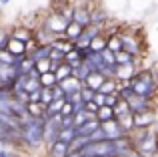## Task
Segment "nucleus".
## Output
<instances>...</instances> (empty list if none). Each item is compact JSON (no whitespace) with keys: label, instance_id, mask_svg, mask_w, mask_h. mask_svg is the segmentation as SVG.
<instances>
[{"label":"nucleus","instance_id":"bb28decb","mask_svg":"<svg viewBox=\"0 0 158 157\" xmlns=\"http://www.w3.org/2000/svg\"><path fill=\"white\" fill-rule=\"evenodd\" d=\"M104 48H106V36L104 34L96 36V38L90 43V51H92V52H102Z\"/></svg>","mask_w":158,"mask_h":157},{"label":"nucleus","instance_id":"f257e3e1","mask_svg":"<svg viewBox=\"0 0 158 157\" xmlns=\"http://www.w3.org/2000/svg\"><path fill=\"white\" fill-rule=\"evenodd\" d=\"M18 133H20V145L38 149L44 145V121L42 119H32L26 117L24 121L18 123Z\"/></svg>","mask_w":158,"mask_h":157},{"label":"nucleus","instance_id":"9b49d317","mask_svg":"<svg viewBox=\"0 0 158 157\" xmlns=\"http://www.w3.org/2000/svg\"><path fill=\"white\" fill-rule=\"evenodd\" d=\"M100 34H102L100 28H96V26H86L84 30L80 32V36H78V40L74 44H76V47H90V43H92L96 36H100Z\"/></svg>","mask_w":158,"mask_h":157},{"label":"nucleus","instance_id":"79ce46f5","mask_svg":"<svg viewBox=\"0 0 158 157\" xmlns=\"http://www.w3.org/2000/svg\"><path fill=\"white\" fill-rule=\"evenodd\" d=\"M84 111H88V113H92V115H96V111H98V107L94 105L92 101L90 103H84Z\"/></svg>","mask_w":158,"mask_h":157},{"label":"nucleus","instance_id":"6ab92c4d","mask_svg":"<svg viewBox=\"0 0 158 157\" xmlns=\"http://www.w3.org/2000/svg\"><path fill=\"white\" fill-rule=\"evenodd\" d=\"M0 157H22V151H20V147L12 145V143L0 141Z\"/></svg>","mask_w":158,"mask_h":157},{"label":"nucleus","instance_id":"f03ea898","mask_svg":"<svg viewBox=\"0 0 158 157\" xmlns=\"http://www.w3.org/2000/svg\"><path fill=\"white\" fill-rule=\"evenodd\" d=\"M130 89L134 95L138 97H144V99H154L156 93H158V77L154 75L152 69H142L138 71L130 81Z\"/></svg>","mask_w":158,"mask_h":157},{"label":"nucleus","instance_id":"4c0bfd02","mask_svg":"<svg viewBox=\"0 0 158 157\" xmlns=\"http://www.w3.org/2000/svg\"><path fill=\"white\" fill-rule=\"evenodd\" d=\"M92 103L98 107V109H100V107H104V105H106V95H102V93H94Z\"/></svg>","mask_w":158,"mask_h":157},{"label":"nucleus","instance_id":"423d86ee","mask_svg":"<svg viewBox=\"0 0 158 157\" xmlns=\"http://www.w3.org/2000/svg\"><path fill=\"white\" fill-rule=\"evenodd\" d=\"M158 117H156V109L152 111H146V113H136L132 115V127L134 131H146V129H152L156 125Z\"/></svg>","mask_w":158,"mask_h":157},{"label":"nucleus","instance_id":"5701e85b","mask_svg":"<svg viewBox=\"0 0 158 157\" xmlns=\"http://www.w3.org/2000/svg\"><path fill=\"white\" fill-rule=\"evenodd\" d=\"M112 119H116V117H114V111H112L110 107H100V109L96 111V121L98 123H108V121H112Z\"/></svg>","mask_w":158,"mask_h":157},{"label":"nucleus","instance_id":"ddd939ff","mask_svg":"<svg viewBox=\"0 0 158 157\" xmlns=\"http://www.w3.org/2000/svg\"><path fill=\"white\" fill-rule=\"evenodd\" d=\"M6 52L14 61H18V59H22V56H26V44L20 43V40L10 38V40H8V47H6Z\"/></svg>","mask_w":158,"mask_h":157},{"label":"nucleus","instance_id":"ea45409f","mask_svg":"<svg viewBox=\"0 0 158 157\" xmlns=\"http://www.w3.org/2000/svg\"><path fill=\"white\" fill-rule=\"evenodd\" d=\"M60 127H62V131H64V129H72V127H74L72 117H60Z\"/></svg>","mask_w":158,"mask_h":157},{"label":"nucleus","instance_id":"e433bc0d","mask_svg":"<svg viewBox=\"0 0 158 157\" xmlns=\"http://www.w3.org/2000/svg\"><path fill=\"white\" fill-rule=\"evenodd\" d=\"M50 93H52V99H54V101H66L64 91H62L58 85H56V87H52V89H50Z\"/></svg>","mask_w":158,"mask_h":157},{"label":"nucleus","instance_id":"de8ad7c7","mask_svg":"<svg viewBox=\"0 0 158 157\" xmlns=\"http://www.w3.org/2000/svg\"><path fill=\"white\" fill-rule=\"evenodd\" d=\"M0 4H10V0H0Z\"/></svg>","mask_w":158,"mask_h":157},{"label":"nucleus","instance_id":"f3484780","mask_svg":"<svg viewBox=\"0 0 158 157\" xmlns=\"http://www.w3.org/2000/svg\"><path fill=\"white\" fill-rule=\"evenodd\" d=\"M104 81H106V77L102 75V73H90L88 78H86V81L82 83V85H84V87H88V89H92L94 93H98Z\"/></svg>","mask_w":158,"mask_h":157},{"label":"nucleus","instance_id":"aec40b11","mask_svg":"<svg viewBox=\"0 0 158 157\" xmlns=\"http://www.w3.org/2000/svg\"><path fill=\"white\" fill-rule=\"evenodd\" d=\"M38 85H40V89H52V87L58 85V78L52 71L44 73V75H38Z\"/></svg>","mask_w":158,"mask_h":157},{"label":"nucleus","instance_id":"c756f323","mask_svg":"<svg viewBox=\"0 0 158 157\" xmlns=\"http://www.w3.org/2000/svg\"><path fill=\"white\" fill-rule=\"evenodd\" d=\"M112 111H114V117H116V119L122 117V115H128V113H130V109H128V103L122 101V99H118V103L114 105V109H112Z\"/></svg>","mask_w":158,"mask_h":157},{"label":"nucleus","instance_id":"72a5a7b5","mask_svg":"<svg viewBox=\"0 0 158 157\" xmlns=\"http://www.w3.org/2000/svg\"><path fill=\"white\" fill-rule=\"evenodd\" d=\"M100 56H102V63H104V67H112V65H116V61H114V52H110L108 48H104V51L100 52Z\"/></svg>","mask_w":158,"mask_h":157},{"label":"nucleus","instance_id":"6e6552de","mask_svg":"<svg viewBox=\"0 0 158 157\" xmlns=\"http://www.w3.org/2000/svg\"><path fill=\"white\" fill-rule=\"evenodd\" d=\"M126 103H128V109H130L132 115H136V113H146V111H152V109H154V103H152L150 99L138 97V95H134V93L126 99Z\"/></svg>","mask_w":158,"mask_h":157},{"label":"nucleus","instance_id":"2f4dec72","mask_svg":"<svg viewBox=\"0 0 158 157\" xmlns=\"http://www.w3.org/2000/svg\"><path fill=\"white\" fill-rule=\"evenodd\" d=\"M58 139L70 145V143L76 139V131H74V127H72V129H64V131H60V137H58Z\"/></svg>","mask_w":158,"mask_h":157},{"label":"nucleus","instance_id":"a878e982","mask_svg":"<svg viewBox=\"0 0 158 157\" xmlns=\"http://www.w3.org/2000/svg\"><path fill=\"white\" fill-rule=\"evenodd\" d=\"M106 48H108L110 52H120V51H122L120 36H106Z\"/></svg>","mask_w":158,"mask_h":157},{"label":"nucleus","instance_id":"0eeeda50","mask_svg":"<svg viewBox=\"0 0 158 157\" xmlns=\"http://www.w3.org/2000/svg\"><path fill=\"white\" fill-rule=\"evenodd\" d=\"M60 115L58 117H50V119H44V143L46 145H52L54 141H58L60 137Z\"/></svg>","mask_w":158,"mask_h":157},{"label":"nucleus","instance_id":"4be33fe9","mask_svg":"<svg viewBox=\"0 0 158 157\" xmlns=\"http://www.w3.org/2000/svg\"><path fill=\"white\" fill-rule=\"evenodd\" d=\"M116 91H118V81H116V78H106V81L102 83V87H100L98 93H102V95H116Z\"/></svg>","mask_w":158,"mask_h":157},{"label":"nucleus","instance_id":"2eb2a0df","mask_svg":"<svg viewBox=\"0 0 158 157\" xmlns=\"http://www.w3.org/2000/svg\"><path fill=\"white\" fill-rule=\"evenodd\" d=\"M70 155V145L64 141H54L52 145H48V157H68Z\"/></svg>","mask_w":158,"mask_h":157},{"label":"nucleus","instance_id":"cd10ccee","mask_svg":"<svg viewBox=\"0 0 158 157\" xmlns=\"http://www.w3.org/2000/svg\"><path fill=\"white\" fill-rule=\"evenodd\" d=\"M54 75H56L58 83H60V81H64V78L72 77V69H70V67H68V65H66V63H62L60 67H58L56 71H54Z\"/></svg>","mask_w":158,"mask_h":157},{"label":"nucleus","instance_id":"473e14b6","mask_svg":"<svg viewBox=\"0 0 158 157\" xmlns=\"http://www.w3.org/2000/svg\"><path fill=\"white\" fill-rule=\"evenodd\" d=\"M52 101H54V99H52V93H50V89H40V105H42L44 109H46V107L50 105Z\"/></svg>","mask_w":158,"mask_h":157},{"label":"nucleus","instance_id":"c9c22d12","mask_svg":"<svg viewBox=\"0 0 158 157\" xmlns=\"http://www.w3.org/2000/svg\"><path fill=\"white\" fill-rule=\"evenodd\" d=\"M8 40H10V32L4 30V28H0V51H6Z\"/></svg>","mask_w":158,"mask_h":157},{"label":"nucleus","instance_id":"dca6fc26","mask_svg":"<svg viewBox=\"0 0 158 157\" xmlns=\"http://www.w3.org/2000/svg\"><path fill=\"white\" fill-rule=\"evenodd\" d=\"M58 87L64 91V95H72V93H78V91L82 89V83L78 81L76 77H68V78L58 83Z\"/></svg>","mask_w":158,"mask_h":157},{"label":"nucleus","instance_id":"9d476101","mask_svg":"<svg viewBox=\"0 0 158 157\" xmlns=\"http://www.w3.org/2000/svg\"><path fill=\"white\" fill-rule=\"evenodd\" d=\"M70 22L78 24L80 28L90 26V10L86 6H76L72 10V18H70Z\"/></svg>","mask_w":158,"mask_h":157},{"label":"nucleus","instance_id":"7ed1b4c3","mask_svg":"<svg viewBox=\"0 0 158 157\" xmlns=\"http://www.w3.org/2000/svg\"><path fill=\"white\" fill-rule=\"evenodd\" d=\"M130 141L134 151H138L142 157H150L156 153V131L154 129H146V131H132Z\"/></svg>","mask_w":158,"mask_h":157},{"label":"nucleus","instance_id":"7c9ffc66","mask_svg":"<svg viewBox=\"0 0 158 157\" xmlns=\"http://www.w3.org/2000/svg\"><path fill=\"white\" fill-rule=\"evenodd\" d=\"M86 145H88V139H74L70 143V153H82Z\"/></svg>","mask_w":158,"mask_h":157},{"label":"nucleus","instance_id":"f704fd0d","mask_svg":"<svg viewBox=\"0 0 158 157\" xmlns=\"http://www.w3.org/2000/svg\"><path fill=\"white\" fill-rule=\"evenodd\" d=\"M80 99H82V103H90V101L94 99V91L82 85V89H80Z\"/></svg>","mask_w":158,"mask_h":157},{"label":"nucleus","instance_id":"c03bdc74","mask_svg":"<svg viewBox=\"0 0 158 157\" xmlns=\"http://www.w3.org/2000/svg\"><path fill=\"white\" fill-rule=\"evenodd\" d=\"M124 157H142V155H140L138 151H130V153H126Z\"/></svg>","mask_w":158,"mask_h":157},{"label":"nucleus","instance_id":"c85d7f7f","mask_svg":"<svg viewBox=\"0 0 158 157\" xmlns=\"http://www.w3.org/2000/svg\"><path fill=\"white\" fill-rule=\"evenodd\" d=\"M50 71H52V65H50L48 59L34 63V73H36V75H44V73H50Z\"/></svg>","mask_w":158,"mask_h":157},{"label":"nucleus","instance_id":"4468645a","mask_svg":"<svg viewBox=\"0 0 158 157\" xmlns=\"http://www.w3.org/2000/svg\"><path fill=\"white\" fill-rule=\"evenodd\" d=\"M10 38L14 40H20V43H30L32 38H34V30H30L28 26H14L10 30Z\"/></svg>","mask_w":158,"mask_h":157},{"label":"nucleus","instance_id":"412c9836","mask_svg":"<svg viewBox=\"0 0 158 157\" xmlns=\"http://www.w3.org/2000/svg\"><path fill=\"white\" fill-rule=\"evenodd\" d=\"M26 113L32 119H44V107L40 103H28L26 105Z\"/></svg>","mask_w":158,"mask_h":157},{"label":"nucleus","instance_id":"a19ab883","mask_svg":"<svg viewBox=\"0 0 158 157\" xmlns=\"http://www.w3.org/2000/svg\"><path fill=\"white\" fill-rule=\"evenodd\" d=\"M116 103H118V95H106V105H104V107H110V109H114Z\"/></svg>","mask_w":158,"mask_h":157},{"label":"nucleus","instance_id":"1a4fd4ad","mask_svg":"<svg viewBox=\"0 0 158 157\" xmlns=\"http://www.w3.org/2000/svg\"><path fill=\"white\" fill-rule=\"evenodd\" d=\"M100 129H102V133H104L106 141H114V139L126 137L124 129L120 127V123L116 121V119H112V121H108V123H100Z\"/></svg>","mask_w":158,"mask_h":157},{"label":"nucleus","instance_id":"49530a36","mask_svg":"<svg viewBox=\"0 0 158 157\" xmlns=\"http://www.w3.org/2000/svg\"><path fill=\"white\" fill-rule=\"evenodd\" d=\"M156 153H158V131H156Z\"/></svg>","mask_w":158,"mask_h":157},{"label":"nucleus","instance_id":"f8f14e48","mask_svg":"<svg viewBox=\"0 0 158 157\" xmlns=\"http://www.w3.org/2000/svg\"><path fill=\"white\" fill-rule=\"evenodd\" d=\"M100 127V123L96 121V119H92V121H86L84 125H80V127H74V131H76V139H92V135H94V131Z\"/></svg>","mask_w":158,"mask_h":157},{"label":"nucleus","instance_id":"39448f33","mask_svg":"<svg viewBox=\"0 0 158 157\" xmlns=\"http://www.w3.org/2000/svg\"><path fill=\"white\" fill-rule=\"evenodd\" d=\"M120 43H122V51L126 52V55H130L132 59H138V56H142V43H140L138 36L130 34V32H120Z\"/></svg>","mask_w":158,"mask_h":157},{"label":"nucleus","instance_id":"a211bd4d","mask_svg":"<svg viewBox=\"0 0 158 157\" xmlns=\"http://www.w3.org/2000/svg\"><path fill=\"white\" fill-rule=\"evenodd\" d=\"M50 51H52V47H50V44H38V47H36V48H34V51H32L28 56H30V59L34 61V63H38V61L48 59Z\"/></svg>","mask_w":158,"mask_h":157},{"label":"nucleus","instance_id":"a18cd8bd","mask_svg":"<svg viewBox=\"0 0 158 157\" xmlns=\"http://www.w3.org/2000/svg\"><path fill=\"white\" fill-rule=\"evenodd\" d=\"M68 157H86V155H84V153H70Z\"/></svg>","mask_w":158,"mask_h":157},{"label":"nucleus","instance_id":"393cba45","mask_svg":"<svg viewBox=\"0 0 158 157\" xmlns=\"http://www.w3.org/2000/svg\"><path fill=\"white\" fill-rule=\"evenodd\" d=\"M114 61H116V67H124V65H134L136 59H132L130 55H126L124 51L114 52Z\"/></svg>","mask_w":158,"mask_h":157},{"label":"nucleus","instance_id":"b1692460","mask_svg":"<svg viewBox=\"0 0 158 157\" xmlns=\"http://www.w3.org/2000/svg\"><path fill=\"white\" fill-rule=\"evenodd\" d=\"M90 73H92V71H90V67H88V65H86V63H80V65H78V67L72 71V77H76L80 83H84L86 78H88Z\"/></svg>","mask_w":158,"mask_h":157},{"label":"nucleus","instance_id":"58836bf2","mask_svg":"<svg viewBox=\"0 0 158 157\" xmlns=\"http://www.w3.org/2000/svg\"><path fill=\"white\" fill-rule=\"evenodd\" d=\"M74 115V107L70 103H64L62 105V111H60V117H72Z\"/></svg>","mask_w":158,"mask_h":157},{"label":"nucleus","instance_id":"20e7f679","mask_svg":"<svg viewBox=\"0 0 158 157\" xmlns=\"http://www.w3.org/2000/svg\"><path fill=\"white\" fill-rule=\"evenodd\" d=\"M70 24V20H66L64 16L60 14V12H56V14H52V16H48L46 20L42 22V30L46 32L48 36H52V38H58V36H62L64 34V30H66V26Z\"/></svg>","mask_w":158,"mask_h":157},{"label":"nucleus","instance_id":"37998d69","mask_svg":"<svg viewBox=\"0 0 158 157\" xmlns=\"http://www.w3.org/2000/svg\"><path fill=\"white\" fill-rule=\"evenodd\" d=\"M28 103H40V91H34L28 95Z\"/></svg>","mask_w":158,"mask_h":157}]
</instances>
